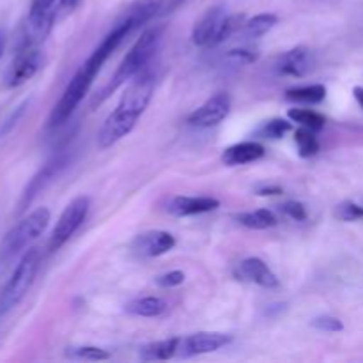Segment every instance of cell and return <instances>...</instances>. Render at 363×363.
<instances>
[{
    "instance_id": "cell-1",
    "label": "cell",
    "mask_w": 363,
    "mask_h": 363,
    "mask_svg": "<svg viewBox=\"0 0 363 363\" xmlns=\"http://www.w3.org/2000/svg\"><path fill=\"white\" fill-rule=\"evenodd\" d=\"M131 32H135L133 27H131L128 21L119 20L116 27L103 38V41L96 46V50L91 53V57H89V59L82 64L80 69L74 73V77L71 78L69 84L66 85V89H64L62 96H60V99L57 101V105L53 106L48 119L50 128L62 126V124L73 116L77 106L80 105L82 99L85 98V94H87L89 89H91L96 74L101 71L103 64L110 59V55L119 48L121 43H123Z\"/></svg>"
},
{
    "instance_id": "cell-2",
    "label": "cell",
    "mask_w": 363,
    "mask_h": 363,
    "mask_svg": "<svg viewBox=\"0 0 363 363\" xmlns=\"http://www.w3.org/2000/svg\"><path fill=\"white\" fill-rule=\"evenodd\" d=\"M152 94H155V77L149 71L142 69L126 89L119 105L113 108V112L106 117L103 126L99 128L96 144L101 151L116 145L117 142L123 140L126 135L133 131L142 113L147 110Z\"/></svg>"
},
{
    "instance_id": "cell-3",
    "label": "cell",
    "mask_w": 363,
    "mask_h": 363,
    "mask_svg": "<svg viewBox=\"0 0 363 363\" xmlns=\"http://www.w3.org/2000/svg\"><path fill=\"white\" fill-rule=\"evenodd\" d=\"M163 30L165 28L162 25H155V27L145 28L140 34V38L135 41V45L131 46L130 52L126 53L123 60H121L119 67L113 73V77L110 78L108 84L101 89L99 96L96 98L94 103H103L106 98H110V94L117 91L121 85H124L126 82H130L131 78L137 77L142 69H145V66L149 64V60L152 59V55L158 50L160 43L163 39Z\"/></svg>"
},
{
    "instance_id": "cell-4",
    "label": "cell",
    "mask_w": 363,
    "mask_h": 363,
    "mask_svg": "<svg viewBox=\"0 0 363 363\" xmlns=\"http://www.w3.org/2000/svg\"><path fill=\"white\" fill-rule=\"evenodd\" d=\"M52 213L48 208H38L20 220L0 243V262H7L16 255L28 250L32 243L41 236L48 227Z\"/></svg>"
},
{
    "instance_id": "cell-5",
    "label": "cell",
    "mask_w": 363,
    "mask_h": 363,
    "mask_svg": "<svg viewBox=\"0 0 363 363\" xmlns=\"http://www.w3.org/2000/svg\"><path fill=\"white\" fill-rule=\"evenodd\" d=\"M41 264V252L39 248H28L23 252L20 262L13 269L7 282L0 289V315H6L13 311L30 291Z\"/></svg>"
},
{
    "instance_id": "cell-6",
    "label": "cell",
    "mask_w": 363,
    "mask_h": 363,
    "mask_svg": "<svg viewBox=\"0 0 363 363\" xmlns=\"http://www.w3.org/2000/svg\"><path fill=\"white\" fill-rule=\"evenodd\" d=\"M89 208H91V199L80 195V197H74L69 204L64 208L62 215L57 220L55 227L52 230V236L48 241V250L57 252L59 248H62L71 238L74 236L78 229H80L82 223L87 218Z\"/></svg>"
},
{
    "instance_id": "cell-7",
    "label": "cell",
    "mask_w": 363,
    "mask_h": 363,
    "mask_svg": "<svg viewBox=\"0 0 363 363\" xmlns=\"http://www.w3.org/2000/svg\"><path fill=\"white\" fill-rule=\"evenodd\" d=\"M43 66V53L39 46L16 48L13 62L6 73V87L16 89L30 80Z\"/></svg>"
},
{
    "instance_id": "cell-8",
    "label": "cell",
    "mask_w": 363,
    "mask_h": 363,
    "mask_svg": "<svg viewBox=\"0 0 363 363\" xmlns=\"http://www.w3.org/2000/svg\"><path fill=\"white\" fill-rule=\"evenodd\" d=\"M67 162H69L67 152H57L55 156H52V158L38 170V174L28 181V184L23 190V195H21L20 204H18V209H20V211H25V209L32 204V201H34V199L38 197V195L41 194V191L45 190L60 172H62L64 167L67 165Z\"/></svg>"
},
{
    "instance_id": "cell-9",
    "label": "cell",
    "mask_w": 363,
    "mask_h": 363,
    "mask_svg": "<svg viewBox=\"0 0 363 363\" xmlns=\"http://www.w3.org/2000/svg\"><path fill=\"white\" fill-rule=\"evenodd\" d=\"M230 96L227 92H216L197 110L188 116V124L195 128H213L227 119L230 113Z\"/></svg>"
},
{
    "instance_id": "cell-10",
    "label": "cell",
    "mask_w": 363,
    "mask_h": 363,
    "mask_svg": "<svg viewBox=\"0 0 363 363\" xmlns=\"http://www.w3.org/2000/svg\"><path fill=\"white\" fill-rule=\"evenodd\" d=\"M230 342H233V337L227 335V333L199 332L179 340V350H177L176 357L191 358L215 353V351L222 350V347H225Z\"/></svg>"
},
{
    "instance_id": "cell-11",
    "label": "cell",
    "mask_w": 363,
    "mask_h": 363,
    "mask_svg": "<svg viewBox=\"0 0 363 363\" xmlns=\"http://www.w3.org/2000/svg\"><path fill=\"white\" fill-rule=\"evenodd\" d=\"M236 279L243 280V282L255 284L264 289H275L280 286L279 277L273 273V269L266 264L262 259L259 257H247L238 264L236 268Z\"/></svg>"
},
{
    "instance_id": "cell-12",
    "label": "cell",
    "mask_w": 363,
    "mask_h": 363,
    "mask_svg": "<svg viewBox=\"0 0 363 363\" xmlns=\"http://www.w3.org/2000/svg\"><path fill=\"white\" fill-rule=\"evenodd\" d=\"M227 13L223 6H215L209 7L204 14L201 16V20L195 23L194 32H191V43L195 46H215L216 35H218L220 27H222L223 20H225Z\"/></svg>"
},
{
    "instance_id": "cell-13",
    "label": "cell",
    "mask_w": 363,
    "mask_h": 363,
    "mask_svg": "<svg viewBox=\"0 0 363 363\" xmlns=\"http://www.w3.org/2000/svg\"><path fill=\"white\" fill-rule=\"evenodd\" d=\"M176 247V238L167 230H147L135 238L133 250L142 257H160Z\"/></svg>"
},
{
    "instance_id": "cell-14",
    "label": "cell",
    "mask_w": 363,
    "mask_h": 363,
    "mask_svg": "<svg viewBox=\"0 0 363 363\" xmlns=\"http://www.w3.org/2000/svg\"><path fill=\"white\" fill-rule=\"evenodd\" d=\"M220 208V201L215 197H188V195H177V197L170 199L169 202V213L174 216H195L204 215V213H211Z\"/></svg>"
},
{
    "instance_id": "cell-15",
    "label": "cell",
    "mask_w": 363,
    "mask_h": 363,
    "mask_svg": "<svg viewBox=\"0 0 363 363\" xmlns=\"http://www.w3.org/2000/svg\"><path fill=\"white\" fill-rule=\"evenodd\" d=\"M314 67V55L305 46H296L284 53L279 60V71L287 77L301 78Z\"/></svg>"
},
{
    "instance_id": "cell-16",
    "label": "cell",
    "mask_w": 363,
    "mask_h": 363,
    "mask_svg": "<svg viewBox=\"0 0 363 363\" xmlns=\"http://www.w3.org/2000/svg\"><path fill=\"white\" fill-rule=\"evenodd\" d=\"M264 155V145L259 144V142H240V144L230 145L222 152V162L229 167L247 165V163L257 162Z\"/></svg>"
},
{
    "instance_id": "cell-17",
    "label": "cell",
    "mask_w": 363,
    "mask_h": 363,
    "mask_svg": "<svg viewBox=\"0 0 363 363\" xmlns=\"http://www.w3.org/2000/svg\"><path fill=\"white\" fill-rule=\"evenodd\" d=\"M163 4H165V0H135L128 6L126 13L121 20L128 21L133 27V30H137V28L149 23L160 13Z\"/></svg>"
},
{
    "instance_id": "cell-18",
    "label": "cell",
    "mask_w": 363,
    "mask_h": 363,
    "mask_svg": "<svg viewBox=\"0 0 363 363\" xmlns=\"http://www.w3.org/2000/svg\"><path fill=\"white\" fill-rule=\"evenodd\" d=\"M126 314L135 318H158L167 311V301L160 296H144L124 305Z\"/></svg>"
},
{
    "instance_id": "cell-19",
    "label": "cell",
    "mask_w": 363,
    "mask_h": 363,
    "mask_svg": "<svg viewBox=\"0 0 363 363\" xmlns=\"http://www.w3.org/2000/svg\"><path fill=\"white\" fill-rule=\"evenodd\" d=\"M179 337H172V339L158 340V342L145 344L140 347V360L144 362H163L169 358L176 357L177 350H179Z\"/></svg>"
},
{
    "instance_id": "cell-20",
    "label": "cell",
    "mask_w": 363,
    "mask_h": 363,
    "mask_svg": "<svg viewBox=\"0 0 363 363\" xmlns=\"http://www.w3.org/2000/svg\"><path fill=\"white\" fill-rule=\"evenodd\" d=\"M286 99L298 105H319L326 99V87L321 84L301 85L286 91Z\"/></svg>"
},
{
    "instance_id": "cell-21",
    "label": "cell",
    "mask_w": 363,
    "mask_h": 363,
    "mask_svg": "<svg viewBox=\"0 0 363 363\" xmlns=\"http://www.w3.org/2000/svg\"><path fill=\"white\" fill-rule=\"evenodd\" d=\"M277 23H279V16H277V14L273 13L255 14V16L250 18V20H245L243 28H241V34H243L245 38L259 39L264 34H268Z\"/></svg>"
},
{
    "instance_id": "cell-22",
    "label": "cell",
    "mask_w": 363,
    "mask_h": 363,
    "mask_svg": "<svg viewBox=\"0 0 363 363\" xmlns=\"http://www.w3.org/2000/svg\"><path fill=\"white\" fill-rule=\"evenodd\" d=\"M236 220L243 227L252 230H266L272 229L277 225V216L273 215V211L269 209H257V211H248V213H240L236 215Z\"/></svg>"
},
{
    "instance_id": "cell-23",
    "label": "cell",
    "mask_w": 363,
    "mask_h": 363,
    "mask_svg": "<svg viewBox=\"0 0 363 363\" xmlns=\"http://www.w3.org/2000/svg\"><path fill=\"white\" fill-rule=\"evenodd\" d=\"M287 117L291 119V123H296L298 126L308 128V130L314 131H321L326 124L325 116L311 108H291L287 112Z\"/></svg>"
},
{
    "instance_id": "cell-24",
    "label": "cell",
    "mask_w": 363,
    "mask_h": 363,
    "mask_svg": "<svg viewBox=\"0 0 363 363\" xmlns=\"http://www.w3.org/2000/svg\"><path fill=\"white\" fill-rule=\"evenodd\" d=\"M315 133L318 131L308 130V128L303 126H300L294 131V142H296L298 155L301 158H311V156H315L319 152V140Z\"/></svg>"
},
{
    "instance_id": "cell-25",
    "label": "cell",
    "mask_w": 363,
    "mask_h": 363,
    "mask_svg": "<svg viewBox=\"0 0 363 363\" xmlns=\"http://www.w3.org/2000/svg\"><path fill=\"white\" fill-rule=\"evenodd\" d=\"M291 130H293L291 119L286 121L282 119V117H275V119L272 121H266V123L257 130V135L262 138H268V140H280V138L286 137Z\"/></svg>"
},
{
    "instance_id": "cell-26",
    "label": "cell",
    "mask_w": 363,
    "mask_h": 363,
    "mask_svg": "<svg viewBox=\"0 0 363 363\" xmlns=\"http://www.w3.org/2000/svg\"><path fill=\"white\" fill-rule=\"evenodd\" d=\"M245 25V14H227L225 20H223L222 27H220L218 35H216L215 46L222 45L223 41H227L229 38H233L236 32H241Z\"/></svg>"
},
{
    "instance_id": "cell-27",
    "label": "cell",
    "mask_w": 363,
    "mask_h": 363,
    "mask_svg": "<svg viewBox=\"0 0 363 363\" xmlns=\"http://www.w3.org/2000/svg\"><path fill=\"white\" fill-rule=\"evenodd\" d=\"M71 357L80 358V360H87V362H103V360H108L110 353L108 351L101 350V347L82 346V347H74V350L71 351Z\"/></svg>"
},
{
    "instance_id": "cell-28",
    "label": "cell",
    "mask_w": 363,
    "mask_h": 363,
    "mask_svg": "<svg viewBox=\"0 0 363 363\" xmlns=\"http://www.w3.org/2000/svg\"><path fill=\"white\" fill-rule=\"evenodd\" d=\"M335 216L344 222H354V220L363 218V208L362 206L354 204V202H342V204L337 206Z\"/></svg>"
},
{
    "instance_id": "cell-29",
    "label": "cell",
    "mask_w": 363,
    "mask_h": 363,
    "mask_svg": "<svg viewBox=\"0 0 363 363\" xmlns=\"http://www.w3.org/2000/svg\"><path fill=\"white\" fill-rule=\"evenodd\" d=\"M312 326L319 332H328V333H337V332H342L344 325L340 319L333 318V315H319L312 321Z\"/></svg>"
},
{
    "instance_id": "cell-30",
    "label": "cell",
    "mask_w": 363,
    "mask_h": 363,
    "mask_svg": "<svg viewBox=\"0 0 363 363\" xmlns=\"http://www.w3.org/2000/svg\"><path fill=\"white\" fill-rule=\"evenodd\" d=\"M225 59L230 60L234 66H245V64L254 62V60L257 59V53L247 48H234V50H229Z\"/></svg>"
},
{
    "instance_id": "cell-31",
    "label": "cell",
    "mask_w": 363,
    "mask_h": 363,
    "mask_svg": "<svg viewBox=\"0 0 363 363\" xmlns=\"http://www.w3.org/2000/svg\"><path fill=\"white\" fill-rule=\"evenodd\" d=\"M184 279H186V275H184L183 272H179V269H174V272L160 275L158 279H156V284H158L162 289H172V287L181 286V284L184 282Z\"/></svg>"
},
{
    "instance_id": "cell-32",
    "label": "cell",
    "mask_w": 363,
    "mask_h": 363,
    "mask_svg": "<svg viewBox=\"0 0 363 363\" xmlns=\"http://www.w3.org/2000/svg\"><path fill=\"white\" fill-rule=\"evenodd\" d=\"M280 209H282L289 218L296 220V222H305V220H307V209H305V206L298 201L286 202Z\"/></svg>"
},
{
    "instance_id": "cell-33",
    "label": "cell",
    "mask_w": 363,
    "mask_h": 363,
    "mask_svg": "<svg viewBox=\"0 0 363 363\" xmlns=\"http://www.w3.org/2000/svg\"><path fill=\"white\" fill-rule=\"evenodd\" d=\"M78 4H80V0H57L55 9H53L55 11L57 23L62 20H66L71 13H74V9L78 7Z\"/></svg>"
},
{
    "instance_id": "cell-34",
    "label": "cell",
    "mask_w": 363,
    "mask_h": 363,
    "mask_svg": "<svg viewBox=\"0 0 363 363\" xmlns=\"http://www.w3.org/2000/svg\"><path fill=\"white\" fill-rule=\"evenodd\" d=\"M27 105H28V101H25L23 105H21V106H18V110H14V113H13V116L9 117V121H6V124H4V126L0 128V135H6V133H9V131H11V128H13L14 124H16V121H20L21 113L25 112V108H27Z\"/></svg>"
},
{
    "instance_id": "cell-35",
    "label": "cell",
    "mask_w": 363,
    "mask_h": 363,
    "mask_svg": "<svg viewBox=\"0 0 363 363\" xmlns=\"http://www.w3.org/2000/svg\"><path fill=\"white\" fill-rule=\"evenodd\" d=\"M282 188L280 186H261L257 190V195H280Z\"/></svg>"
},
{
    "instance_id": "cell-36",
    "label": "cell",
    "mask_w": 363,
    "mask_h": 363,
    "mask_svg": "<svg viewBox=\"0 0 363 363\" xmlns=\"http://www.w3.org/2000/svg\"><path fill=\"white\" fill-rule=\"evenodd\" d=\"M6 41H7L6 28H4V27H0V60H2L4 50H6Z\"/></svg>"
},
{
    "instance_id": "cell-37",
    "label": "cell",
    "mask_w": 363,
    "mask_h": 363,
    "mask_svg": "<svg viewBox=\"0 0 363 363\" xmlns=\"http://www.w3.org/2000/svg\"><path fill=\"white\" fill-rule=\"evenodd\" d=\"M353 94H354V98H357L358 105H360L362 110H363V87H354Z\"/></svg>"
},
{
    "instance_id": "cell-38",
    "label": "cell",
    "mask_w": 363,
    "mask_h": 363,
    "mask_svg": "<svg viewBox=\"0 0 363 363\" xmlns=\"http://www.w3.org/2000/svg\"><path fill=\"white\" fill-rule=\"evenodd\" d=\"M179 2H183V0H176V2H174V4H179Z\"/></svg>"
}]
</instances>
